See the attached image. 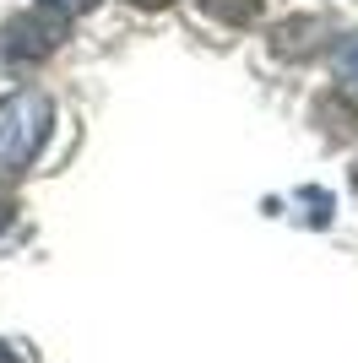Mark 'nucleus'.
Wrapping results in <instances>:
<instances>
[{"label": "nucleus", "mask_w": 358, "mask_h": 363, "mask_svg": "<svg viewBox=\"0 0 358 363\" xmlns=\"http://www.w3.org/2000/svg\"><path fill=\"white\" fill-rule=\"evenodd\" d=\"M49 125H55V104L49 92L22 87L0 104V163L6 168H28L49 141Z\"/></svg>", "instance_id": "obj_1"}, {"label": "nucleus", "mask_w": 358, "mask_h": 363, "mask_svg": "<svg viewBox=\"0 0 358 363\" xmlns=\"http://www.w3.org/2000/svg\"><path fill=\"white\" fill-rule=\"evenodd\" d=\"M65 28H71V16L49 11V6H33V11H22V16L6 22L0 55H6L11 65H38V60H49V55L65 44Z\"/></svg>", "instance_id": "obj_2"}, {"label": "nucleus", "mask_w": 358, "mask_h": 363, "mask_svg": "<svg viewBox=\"0 0 358 363\" xmlns=\"http://www.w3.org/2000/svg\"><path fill=\"white\" fill-rule=\"evenodd\" d=\"M326 44V22H315V16H288L271 28V55H283V60H310L320 55Z\"/></svg>", "instance_id": "obj_3"}, {"label": "nucleus", "mask_w": 358, "mask_h": 363, "mask_svg": "<svg viewBox=\"0 0 358 363\" xmlns=\"http://www.w3.org/2000/svg\"><path fill=\"white\" fill-rule=\"evenodd\" d=\"M195 6L207 16H217V22H228V28H250L266 11V0H195Z\"/></svg>", "instance_id": "obj_4"}, {"label": "nucleus", "mask_w": 358, "mask_h": 363, "mask_svg": "<svg viewBox=\"0 0 358 363\" xmlns=\"http://www.w3.org/2000/svg\"><path fill=\"white\" fill-rule=\"evenodd\" d=\"M331 60H337V76L347 82V92H358V33L337 44V55H331Z\"/></svg>", "instance_id": "obj_5"}, {"label": "nucleus", "mask_w": 358, "mask_h": 363, "mask_svg": "<svg viewBox=\"0 0 358 363\" xmlns=\"http://www.w3.org/2000/svg\"><path fill=\"white\" fill-rule=\"evenodd\" d=\"M38 6H49V11H60V16H82V11H92L98 0H38Z\"/></svg>", "instance_id": "obj_6"}, {"label": "nucleus", "mask_w": 358, "mask_h": 363, "mask_svg": "<svg viewBox=\"0 0 358 363\" xmlns=\"http://www.w3.org/2000/svg\"><path fill=\"white\" fill-rule=\"evenodd\" d=\"M11 212H16V196H11V184L0 179V228L11 223Z\"/></svg>", "instance_id": "obj_7"}, {"label": "nucleus", "mask_w": 358, "mask_h": 363, "mask_svg": "<svg viewBox=\"0 0 358 363\" xmlns=\"http://www.w3.org/2000/svg\"><path fill=\"white\" fill-rule=\"evenodd\" d=\"M0 363H28V358H22V352H11L6 342H0Z\"/></svg>", "instance_id": "obj_8"}, {"label": "nucleus", "mask_w": 358, "mask_h": 363, "mask_svg": "<svg viewBox=\"0 0 358 363\" xmlns=\"http://www.w3.org/2000/svg\"><path fill=\"white\" fill-rule=\"evenodd\" d=\"M136 6H147V11H163L168 0H136Z\"/></svg>", "instance_id": "obj_9"}, {"label": "nucleus", "mask_w": 358, "mask_h": 363, "mask_svg": "<svg viewBox=\"0 0 358 363\" xmlns=\"http://www.w3.org/2000/svg\"><path fill=\"white\" fill-rule=\"evenodd\" d=\"M353 184H358V163H353Z\"/></svg>", "instance_id": "obj_10"}]
</instances>
